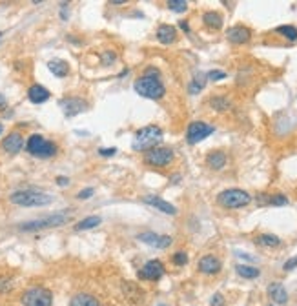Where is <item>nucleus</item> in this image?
Wrapping results in <instances>:
<instances>
[{
	"instance_id": "e433bc0d",
	"label": "nucleus",
	"mask_w": 297,
	"mask_h": 306,
	"mask_svg": "<svg viewBox=\"0 0 297 306\" xmlns=\"http://www.w3.org/2000/svg\"><path fill=\"white\" fill-rule=\"evenodd\" d=\"M294 268H297V255L292 257V259H288V261L282 264V270H284V272H292Z\"/></svg>"
},
{
	"instance_id": "7c9ffc66",
	"label": "nucleus",
	"mask_w": 297,
	"mask_h": 306,
	"mask_svg": "<svg viewBox=\"0 0 297 306\" xmlns=\"http://www.w3.org/2000/svg\"><path fill=\"white\" fill-rule=\"evenodd\" d=\"M268 204H270V206H286V204H288V199H286V195H282V193L270 195V197H268Z\"/></svg>"
},
{
	"instance_id": "39448f33",
	"label": "nucleus",
	"mask_w": 297,
	"mask_h": 306,
	"mask_svg": "<svg viewBox=\"0 0 297 306\" xmlns=\"http://www.w3.org/2000/svg\"><path fill=\"white\" fill-rule=\"evenodd\" d=\"M217 202L226 209H239L245 208L252 202V195L245 192V190H239V188H230V190H224L217 195Z\"/></svg>"
},
{
	"instance_id": "a211bd4d",
	"label": "nucleus",
	"mask_w": 297,
	"mask_h": 306,
	"mask_svg": "<svg viewBox=\"0 0 297 306\" xmlns=\"http://www.w3.org/2000/svg\"><path fill=\"white\" fill-rule=\"evenodd\" d=\"M157 40L164 46L173 44V42L177 40V30H175L173 26H170V24L159 26V30H157Z\"/></svg>"
},
{
	"instance_id": "58836bf2",
	"label": "nucleus",
	"mask_w": 297,
	"mask_h": 306,
	"mask_svg": "<svg viewBox=\"0 0 297 306\" xmlns=\"http://www.w3.org/2000/svg\"><path fill=\"white\" fill-rule=\"evenodd\" d=\"M57 184H59V186H67V184H69V179L60 175V177H57Z\"/></svg>"
},
{
	"instance_id": "37998d69",
	"label": "nucleus",
	"mask_w": 297,
	"mask_h": 306,
	"mask_svg": "<svg viewBox=\"0 0 297 306\" xmlns=\"http://www.w3.org/2000/svg\"><path fill=\"white\" fill-rule=\"evenodd\" d=\"M2 131H4V126H2V122H0V135H2Z\"/></svg>"
},
{
	"instance_id": "c756f323",
	"label": "nucleus",
	"mask_w": 297,
	"mask_h": 306,
	"mask_svg": "<svg viewBox=\"0 0 297 306\" xmlns=\"http://www.w3.org/2000/svg\"><path fill=\"white\" fill-rule=\"evenodd\" d=\"M166 6H168V9L175 11V13H184L188 9V2L186 0H170Z\"/></svg>"
},
{
	"instance_id": "1a4fd4ad",
	"label": "nucleus",
	"mask_w": 297,
	"mask_h": 306,
	"mask_svg": "<svg viewBox=\"0 0 297 306\" xmlns=\"http://www.w3.org/2000/svg\"><path fill=\"white\" fill-rule=\"evenodd\" d=\"M214 131H215V128L212 124L202 122V120H195L186 129V141H188V144H197V142L204 141L206 137H210Z\"/></svg>"
},
{
	"instance_id": "9d476101",
	"label": "nucleus",
	"mask_w": 297,
	"mask_h": 306,
	"mask_svg": "<svg viewBox=\"0 0 297 306\" xmlns=\"http://www.w3.org/2000/svg\"><path fill=\"white\" fill-rule=\"evenodd\" d=\"M164 272H166V268H164L163 262L159 259H151L139 270V279H142V281H159L164 275Z\"/></svg>"
},
{
	"instance_id": "423d86ee",
	"label": "nucleus",
	"mask_w": 297,
	"mask_h": 306,
	"mask_svg": "<svg viewBox=\"0 0 297 306\" xmlns=\"http://www.w3.org/2000/svg\"><path fill=\"white\" fill-rule=\"evenodd\" d=\"M26 149H28L30 155L38 157V159H50L57 155V146H55V142L48 141V139H44L42 135H38V133L31 135L30 139L26 141Z\"/></svg>"
},
{
	"instance_id": "aec40b11",
	"label": "nucleus",
	"mask_w": 297,
	"mask_h": 306,
	"mask_svg": "<svg viewBox=\"0 0 297 306\" xmlns=\"http://www.w3.org/2000/svg\"><path fill=\"white\" fill-rule=\"evenodd\" d=\"M69 306H100V303H99V299L93 293L79 291V293H75L73 297H71Z\"/></svg>"
},
{
	"instance_id": "9b49d317",
	"label": "nucleus",
	"mask_w": 297,
	"mask_h": 306,
	"mask_svg": "<svg viewBox=\"0 0 297 306\" xmlns=\"http://www.w3.org/2000/svg\"><path fill=\"white\" fill-rule=\"evenodd\" d=\"M59 106L62 108V112L66 117H75V115H79V113L86 112L89 106L86 100H82L79 97H66L59 100Z\"/></svg>"
},
{
	"instance_id": "412c9836",
	"label": "nucleus",
	"mask_w": 297,
	"mask_h": 306,
	"mask_svg": "<svg viewBox=\"0 0 297 306\" xmlns=\"http://www.w3.org/2000/svg\"><path fill=\"white\" fill-rule=\"evenodd\" d=\"M48 69L51 71L55 77H59V79H64L69 75V64H67L66 60L62 59H53L48 62Z\"/></svg>"
},
{
	"instance_id": "a878e982",
	"label": "nucleus",
	"mask_w": 297,
	"mask_h": 306,
	"mask_svg": "<svg viewBox=\"0 0 297 306\" xmlns=\"http://www.w3.org/2000/svg\"><path fill=\"white\" fill-rule=\"evenodd\" d=\"M204 86H206V75L199 73L193 77V81L190 82V86H188V91H190L192 95H197V93H201V91L204 90Z\"/></svg>"
},
{
	"instance_id": "4c0bfd02",
	"label": "nucleus",
	"mask_w": 297,
	"mask_h": 306,
	"mask_svg": "<svg viewBox=\"0 0 297 306\" xmlns=\"http://www.w3.org/2000/svg\"><path fill=\"white\" fill-rule=\"evenodd\" d=\"M117 153V149L115 148H100L99 149V155H102V157H112Z\"/></svg>"
},
{
	"instance_id": "6ab92c4d",
	"label": "nucleus",
	"mask_w": 297,
	"mask_h": 306,
	"mask_svg": "<svg viewBox=\"0 0 297 306\" xmlns=\"http://www.w3.org/2000/svg\"><path fill=\"white\" fill-rule=\"evenodd\" d=\"M50 97H51V93L46 90L44 86H40V84H33L28 90V98L33 104H44Z\"/></svg>"
},
{
	"instance_id": "c9c22d12",
	"label": "nucleus",
	"mask_w": 297,
	"mask_h": 306,
	"mask_svg": "<svg viewBox=\"0 0 297 306\" xmlns=\"http://www.w3.org/2000/svg\"><path fill=\"white\" fill-rule=\"evenodd\" d=\"M210 306H224L223 293H214V297H212V301H210Z\"/></svg>"
},
{
	"instance_id": "f8f14e48",
	"label": "nucleus",
	"mask_w": 297,
	"mask_h": 306,
	"mask_svg": "<svg viewBox=\"0 0 297 306\" xmlns=\"http://www.w3.org/2000/svg\"><path fill=\"white\" fill-rule=\"evenodd\" d=\"M137 239L141 241V242H146L148 246H155L159 250H164V248H168L173 242L170 235H159L155 232H142V233H137Z\"/></svg>"
},
{
	"instance_id": "c85d7f7f",
	"label": "nucleus",
	"mask_w": 297,
	"mask_h": 306,
	"mask_svg": "<svg viewBox=\"0 0 297 306\" xmlns=\"http://www.w3.org/2000/svg\"><path fill=\"white\" fill-rule=\"evenodd\" d=\"M275 33H279L282 35L284 38H288L290 42H297V28L296 26H292V24H286V26H279Z\"/></svg>"
},
{
	"instance_id": "bb28decb",
	"label": "nucleus",
	"mask_w": 297,
	"mask_h": 306,
	"mask_svg": "<svg viewBox=\"0 0 297 306\" xmlns=\"http://www.w3.org/2000/svg\"><path fill=\"white\" fill-rule=\"evenodd\" d=\"M235 272H237L241 277H245V279H257V277L261 275L259 268L248 266V264H237V266H235Z\"/></svg>"
},
{
	"instance_id": "0eeeda50",
	"label": "nucleus",
	"mask_w": 297,
	"mask_h": 306,
	"mask_svg": "<svg viewBox=\"0 0 297 306\" xmlns=\"http://www.w3.org/2000/svg\"><path fill=\"white\" fill-rule=\"evenodd\" d=\"M24 306H51L53 293L46 286H31L22 293Z\"/></svg>"
},
{
	"instance_id": "ddd939ff",
	"label": "nucleus",
	"mask_w": 297,
	"mask_h": 306,
	"mask_svg": "<svg viewBox=\"0 0 297 306\" xmlns=\"http://www.w3.org/2000/svg\"><path fill=\"white\" fill-rule=\"evenodd\" d=\"M221 268H223V262L219 261V257H215V255L212 254L201 257L199 264H197V270L201 274H204V275H217L221 272Z\"/></svg>"
},
{
	"instance_id": "c03bdc74",
	"label": "nucleus",
	"mask_w": 297,
	"mask_h": 306,
	"mask_svg": "<svg viewBox=\"0 0 297 306\" xmlns=\"http://www.w3.org/2000/svg\"><path fill=\"white\" fill-rule=\"evenodd\" d=\"M266 306H275V305H266Z\"/></svg>"
},
{
	"instance_id": "f3484780",
	"label": "nucleus",
	"mask_w": 297,
	"mask_h": 306,
	"mask_svg": "<svg viewBox=\"0 0 297 306\" xmlns=\"http://www.w3.org/2000/svg\"><path fill=\"white\" fill-rule=\"evenodd\" d=\"M268 297L272 301V305H286L288 303V291L281 283H272L268 286Z\"/></svg>"
},
{
	"instance_id": "4468645a",
	"label": "nucleus",
	"mask_w": 297,
	"mask_h": 306,
	"mask_svg": "<svg viewBox=\"0 0 297 306\" xmlns=\"http://www.w3.org/2000/svg\"><path fill=\"white\" fill-rule=\"evenodd\" d=\"M226 38H228V42L235 46L248 44L250 38H252V31L248 30L246 26H233V28L226 30Z\"/></svg>"
},
{
	"instance_id": "2eb2a0df",
	"label": "nucleus",
	"mask_w": 297,
	"mask_h": 306,
	"mask_svg": "<svg viewBox=\"0 0 297 306\" xmlns=\"http://www.w3.org/2000/svg\"><path fill=\"white\" fill-rule=\"evenodd\" d=\"M142 202L148 204V206H151V208L159 209V211H163V213H166V215H177V208H175L171 202L164 201V199L157 197V195H148V197L142 199Z\"/></svg>"
},
{
	"instance_id": "72a5a7b5",
	"label": "nucleus",
	"mask_w": 297,
	"mask_h": 306,
	"mask_svg": "<svg viewBox=\"0 0 297 306\" xmlns=\"http://www.w3.org/2000/svg\"><path fill=\"white\" fill-rule=\"evenodd\" d=\"M206 79L217 82V81H223V79H226V73H224V71H217V69H214V71H210V73L206 75Z\"/></svg>"
},
{
	"instance_id": "f03ea898",
	"label": "nucleus",
	"mask_w": 297,
	"mask_h": 306,
	"mask_svg": "<svg viewBox=\"0 0 297 306\" xmlns=\"http://www.w3.org/2000/svg\"><path fill=\"white\" fill-rule=\"evenodd\" d=\"M71 221V217L60 211V213H53V215H46L40 219H33V221H26V223L18 224L20 232H40V230H48V228H59L64 226Z\"/></svg>"
},
{
	"instance_id": "6e6552de",
	"label": "nucleus",
	"mask_w": 297,
	"mask_h": 306,
	"mask_svg": "<svg viewBox=\"0 0 297 306\" xmlns=\"http://www.w3.org/2000/svg\"><path fill=\"white\" fill-rule=\"evenodd\" d=\"M173 162V149L166 146H157V148L146 151L144 155V164L151 168H166Z\"/></svg>"
},
{
	"instance_id": "5701e85b",
	"label": "nucleus",
	"mask_w": 297,
	"mask_h": 306,
	"mask_svg": "<svg viewBox=\"0 0 297 306\" xmlns=\"http://www.w3.org/2000/svg\"><path fill=\"white\" fill-rule=\"evenodd\" d=\"M202 22H204V26L206 28H210V30H221L223 28V16L219 15L217 11H206L204 15H202Z\"/></svg>"
},
{
	"instance_id": "393cba45",
	"label": "nucleus",
	"mask_w": 297,
	"mask_h": 306,
	"mask_svg": "<svg viewBox=\"0 0 297 306\" xmlns=\"http://www.w3.org/2000/svg\"><path fill=\"white\" fill-rule=\"evenodd\" d=\"M255 242H257V244H261V246H264V248L281 246V239H279L277 235H274V233H261V235H257Z\"/></svg>"
},
{
	"instance_id": "f257e3e1",
	"label": "nucleus",
	"mask_w": 297,
	"mask_h": 306,
	"mask_svg": "<svg viewBox=\"0 0 297 306\" xmlns=\"http://www.w3.org/2000/svg\"><path fill=\"white\" fill-rule=\"evenodd\" d=\"M53 197L50 193H44L40 190H18L9 195V202L24 208H37V206H48L51 204Z\"/></svg>"
},
{
	"instance_id": "a18cd8bd",
	"label": "nucleus",
	"mask_w": 297,
	"mask_h": 306,
	"mask_svg": "<svg viewBox=\"0 0 297 306\" xmlns=\"http://www.w3.org/2000/svg\"><path fill=\"white\" fill-rule=\"evenodd\" d=\"M0 37H2V33H0Z\"/></svg>"
},
{
	"instance_id": "cd10ccee",
	"label": "nucleus",
	"mask_w": 297,
	"mask_h": 306,
	"mask_svg": "<svg viewBox=\"0 0 297 306\" xmlns=\"http://www.w3.org/2000/svg\"><path fill=\"white\" fill-rule=\"evenodd\" d=\"M210 106L215 110V112H228L230 110V100L223 95H215V97L210 98Z\"/></svg>"
},
{
	"instance_id": "b1692460",
	"label": "nucleus",
	"mask_w": 297,
	"mask_h": 306,
	"mask_svg": "<svg viewBox=\"0 0 297 306\" xmlns=\"http://www.w3.org/2000/svg\"><path fill=\"white\" fill-rule=\"evenodd\" d=\"M100 217L99 215H89L86 217V219H82V221H79V223L75 224V230L77 232H86V230H93V228H97L99 224H100Z\"/></svg>"
},
{
	"instance_id": "4be33fe9",
	"label": "nucleus",
	"mask_w": 297,
	"mask_h": 306,
	"mask_svg": "<svg viewBox=\"0 0 297 306\" xmlns=\"http://www.w3.org/2000/svg\"><path fill=\"white\" fill-rule=\"evenodd\" d=\"M206 164L212 168V170H223L224 166H226V153L224 151H212L208 157H206Z\"/></svg>"
},
{
	"instance_id": "7ed1b4c3",
	"label": "nucleus",
	"mask_w": 297,
	"mask_h": 306,
	"mask_svg": "<svg viewBox=\"0 0 297 306\" xmlns=\"http://www.w3.org/2000/svg\"><path fill=\"white\" fill-rule=\"evenodd\" d=\"M163 129L159 126H146L142 128V129H139L137 133H135L133 137V149L135 151H149V149L157 148L159 144H161V141H163Z\"/></svg>"
},
{
	"instance_id": "f704fd0d",
	"label": "nucleus",
	"mask_w": 297,
	"mask_h": 306,
	"mask_svg": "<svg viewBox=\"0 0 297 306\" xmlns=\"http://www.w3.org/2000/svg\"><path fill=\"white\" fill-rule=\"evenodd\" d=\"M93 193H95V190H93V188H84V190L79 192L77 199H79V201H86V199H89V197H93Z\"/></svg>"
},
{
	"instance_id": "20e7f679",
	"label": "nucleus",
	"mask_w": 297,
	"mask_h": 306,
	"mask_svg": "<svg viewBox=\"0 0 297 306\" xmlns=\"http://www.w3.org/2000/svg\"><path fill=\"white\" fill-rule=\"evenodd\" d=\"M133 88L141 97L149 98V100H161L166 95V88H164V84L161 82L159 77L142 75L141 79H137L133 82Z\"/></svg>"
},
{
	"instance_id": "ea45409f",
	"label": "nucleus",
	"mask_w": 297,
	"mask_h": 306,
	"mask_svg": "<svg viewBox=\"0 0 297 306\" xmlns=\"http://www.w3.org/2000/svg\"><path fill=\"white\" fill-rule=\"evenodd\" d=\"M181 30L184 31V33H188V31H190V26H188V22H186V20H181Z\"/></svg>"
},
{
	"instance_id": "dca6fc26",
	"label": "nucleus",
	"mask_w": 297,
	"mask_h": 306,
	"mask_svg": "<svg viewBox=\"0 0 297 306\" xmlns=\"http://www.w3.org/2000/svg\"><path fill=\"white\" fill-rule=\"evenodd\" d=\"M2 148H4V151H8L9 155H16L24 148V137L18 131H11L9 135L4 137Z\"/></svg>"
},
{
	"instance_id": "a19ab883",
	"label": "nucleus",
	"mask_w": 297,
	"mask_h": 306,
	"mask_svg": "<svg viewBox=\"0 0 297 306\" xmlns=\"http://www.w3.org/2000/svg\"><path fill=\"white\" fill-rule=\"evenodd\" d=\"M6 106H8L6 97H4V95H0V110H6Z\"/></svg>"
},
{
	"instance_id": "2f4dec72",
	"label": "nucleus",
	"mask_w": 297,
	"mask_h": 306,
	"mask_svg": "<svg viewBox=\"0 0 297 306\" xmlns=\"http://www.w3.org/2000/svg\"><path fill=\"white\" fill-rule=\"evenodd\" d=\"M100 62L102 66H112L117 62V53L115 51H102L100 53Z\"/></svg>"
},
{
	"instance_id": "473e14b6",
	"label": "nucleus",
	"mask_w": 297,
	"mask_h": 306,
	"mask_svg": "<svg viewBox=\"0 0 297 306\" xmlns=\"http://www.w3.org/2000/svg\"><path fill=\"white\" fill-rule=\"evenodd\" d=\"M171 262H173L175 266H184V264H188V254H186V252H177V254H173Z\"/></svg>"
},
{
	"instance_id": "79ce46f5",
	"label": "nucleus",
	"mask_w": 297,
	"mask_h": 306,
	"mask_svg": "<svg viewBox=\"0 0 297 306\" xmlns=\"http://www.w3.org/2000/svg\"><path fill=\"white\" fill-rule=\"evenodd\" d=\"M112 4L113 6H122V4H124V0H113Z\"/></svg>"
}]
</instances>
